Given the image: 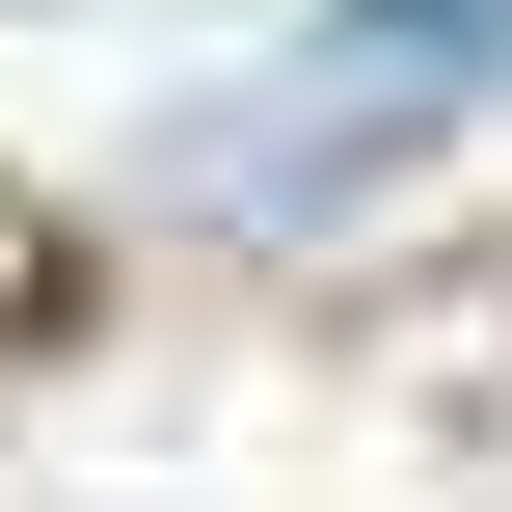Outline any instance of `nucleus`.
<instances>
[{
    "instance_id": "obj_1",
    "label": "nucleus",
    "mask_w": 512,
    "mask_h": 512,
    "mask_svg": "<svg viewBox=\"0 0 512 512\" xmlns=\"http://www.w3.org/2000/svg\"><path fill=\"white\" fill-rule=\"evenodd\" d=\"M324 81L351 108H459V81H512V0H324Z\"/></svg>"
},
{
    "instance_id": "obj_2",
    "label": "nucleus",
    "mask_w": 512,
    "mask_h": 512,
    "mask_svg": "<svg viewBox=\"0 0 512 512\" xmlns=\"http://www.w3.org/2000/svg\"><path fill=\"white\" fill-rule=\"evenodd\" d=\"M405 378H432V405H486V432H512V243L459 270V297H432V324H405Z\"/></svg>"
},
{
    "instance_id": "obj_3",
    "label": "nucleus",
    "mask_w": 512,
    "mask_h": 512,
    "mask_svg": "<svg viewBox=\"0 0 512 512\" xmlns=\"http://www.w3.org/2000/svg\"><path fill=\"white\" fill-rule=\"evenodd\" d=\"M27 297H54V243H27V216H0V324H27Z\"/></svg>"
}]
</instances>
